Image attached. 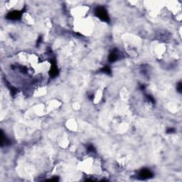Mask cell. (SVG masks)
Instances as JSON below:
<instances>
[{
	"instance_id": "1",
	"label": "cell",
	"mask_w": 182,
	"mask_h": 182,
	"mask_svg": "<svg viewBox=\"0 0 182 182\" xmlns=\"http://www.w3.org/2000/svg\"><path fill=\"white\" fill-rule=\"evenodd\" d=\"M77 22L75 23V27L77 29V31H79L82 34L84 35H89L91 34L92 30V22L88 21L86 19L82 18H76Z\"/></svg>"
},
{
	"instance_id": "2",
	"label": "cell",
	"mask_w": 182,
	"mask_h": 182,
	"mask_svg": "<svg viewBox=\"0 0 182 182\" xmlns=\"http://www.w3.org/2000/svg\"><path fill=\"white\" fill-rule=\"evenodd\" d=\"M95 162L92 158H88L85 159L79 164V169L81 171H83L86 173H92L95 171Z\"/></svg>"
},
{
	"instance_id": "3",
	"label": "cell",
	"mask_w": 182,
	"mask_h": 182,
	"mask_svg": "<svg viewBox=\"0 0 182 182\" xmlns=\"http://www.w3.org/2000/svg\"><path fill=\"white\" fill-rule=\"evenodd\" d=\"M88 10V7H78L74 8L72 10V14L75 16L76 18H84V16L86 14Z\"/></svg>"
},
{
	"instance_id": "4",
	"label": "cell",
	"mask_w": 182,
	"mask_h": 182,
	"mask_svg": "<svg viewBox=\"0 0 182 182\" xmlns=\"http://www.w3.org/2000/svg\"><path fill=\"white\" fill-rule=\"evenodd\" d=\"M34 68L35 69L36 72L38 73H44L49 71L51 68V64L48 62L38 63Z\"/></svg>"
},
{
	"instance_id": "5",
	"label": "cell",
	"mask_w": 182,
	"mask_h": 182,
	"mask_svg": "<svg viewBox=\"0 0 182 182\" xmlns=\"http://www.w3.org/2000/svg\"><path fill=\"white\" fill-rule=\"evenodd\" d=\"M65 126L68 128V129L72 131V132H76L78 130V125L77 123L76 120L74 119H70L67 121Z\"/></svg>"
},
{
	"instance_id": "6",
	"label": "cell",
	"mask_w": 182,
	"mask_h": 182,
	"mask_svg": "<svg viewBox=\"0 0 182 182\" xmlns=\"http://www.w3.org/2000/svg\"><path fill=\"white\" fill-rule=\"evenodd\" d=\"M47 92V90L46 87H39L38 88H37L36 90H35L34 92V96H36V97H41V96H44L46 94Z\"/></svg>"
},
{
	"instance_id": "7",
	"label": "cell",
	"mask_w": 182,
	"mask_h": 182,
	"mask_svg": "<svg viewBox=\"0 0 182 182\" xmlns=\"http://www.w3.org/2000/svg\"><path fill=\"white\" fill-rule=\"evenodd\" d=\"M46 107H45L44 106H43L42 105H37L36 107H35V112L37 114V115H44V113H45L46 112Z\"/></svg>"
},
{
	"instance_id": "8",
	"label": "cell",
	"mask_w": 182,
	"mask_h": 182,
	"mask_svg": "<svg viewBox=\"0 0 182 182\" xmlns=\"http://www.w3.org/2000/svg\"><path fill=\"white\" fill-rule=\"evenodd\" d=\"M68 140L66 136H61V139L58 140V144L63 148H66L68 146Z\"/></svg>"
},
{
	"instance_id": "9",
	"label": "cell",
	"mask_w": 182,
	"mask_h": 182,
	"mask_svg": "<svg viewBox=\"0 0 182 182\" xmlns=\"http://www.w3.org/2000/svg\"><path fill=\"white\" fill-rule=\"evenodd\" d=\"M60 105H61V102H58V100H52L51 101V102H50L49 105H48L47 109L50 110V109H55V108H57L58 107H59Z\"/></svg>"
},
{
	"instance_id": "10",
	"label": "cell",
	"mask_w": 182,
	"mask_h": 182,
	"mask_svg": "<svg viewBox=\"0 0 182 182\" xmlns=\"http://www.w3.org/2000/svg\"><path fill=\"white\" fill-rule=\"evenodd\" d=\"M102 91L100 90L96 92V95L95 96V102H98L101 99H102Z\"/></svg>"
},
{
	"instance_id": "11",
	"label": "cell",
	"mask_w": 182,
	"mask_h": 182,
	"mask_svg": "<svg viewBox=\"0 0 182 182\" xmlns=\"http://www.w3.org/2000/svg\"><path fill=\"white\" fill-rule=\"evenodd\" d=\"M73 107L75 108V109H78L80 107V104L78 103V102H75V103L73 104Z\"/></svg>"
}]
</instances>
